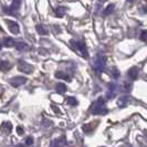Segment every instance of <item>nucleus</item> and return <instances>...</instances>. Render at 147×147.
<instances>
[{
	"label": "nucleus",
	"mask_w": 147,
	"mask_h": 147,
	"mask_svg": "<svg viewBox=\"0 0 147 147\" xmlns=\"http://www.w3.org/2000/svg\"><path fill=\"white\" fill-rule=\"evenodd\" d=\"M90 111H91L92 114H106V113H107V110L104 109L103 98H98L96 102H94V103L92 104Z\"/></svg>",
	"instance_id": "1"
},
{
	"label": "nucleus",
	"mask_w": 147,
	"mask_h": 147,
	"mask_svg": "<svg viewBox=\"0 0 147 147\" xmlns=\"http://www.w3.org/2000/svg\"><path fill=\"white\" fill-rule=\"evenodd\" d=\"M18 70H19L20 72H23V73H26V74H29V73H32V71H33V66L30 65L29 63H27L26 61L20 60V61L18 62Z\"/></svg>",
	"instance_id": "2"
},
{
	"label": "nucleus",
	"mask_w": 147,
	"mask_h": 147,
	"mask_svg": "<svg viewBox=\"0 0 147 147\" xmlns=\"http://www.w3.org/2000/svg\"><path fill=\"white\" fill-rule=\"evenodd\" d=\"M71 44L73 45L78 51L81 52L82 55L88 57V49H86V45H85L84 42H82V41H74V40H72V41H71Z\"/></svg>",
	"instance_id": "3"
},
{
	"label": "nucleus",
	"mask_w": 147,
	"mask_h": 147,
	"mask_svg": "<svg viewBox=\"0 0 147 147\" xmlns=\"http://www.w3.org/2000/svg\"><path fill=\"white\" fill-rule=\"evenodd\" d=\"M9 83L13 88H19V86H21V85L27 83V78H24V76H15L13 79H11L9 81Z\"/></svg>",
	"instance_id": "4"
},
{
	"label": "nucleus",
	"mask_w": 147,
	"mask_h": 147,
	"mask_svg": "<svg viewBox=\"0 0 147 147\" xmlns=\"http://www.w3.org/2000/svg\"><path fill=\"white\" fill-rule=\"evenodd\" d=\"M8 27H9V30L10 32H12L13 34H18L20 32V28H19V24L15 21H10V20H7Z\"/></svg>",
	"instance_id": "5"
},
{
	"label": "nucleus",
	"mask_w": 147,
	"mask_h": 147,
	"mask_svg": "<svg viewBox=\"0 0 147 147\" xmlns=\"http://www.w3.org/2000/svg\"><path fill=\"white\" fill-rule=\"evenodd\" d=\"M1 132L2 134H5V135H9L11 131H12V124L10 123V122H3L2 124H1Z\"/></svg>",
	"instance_id": "6"
},
{
	"label": "nucleus",
	"mask_w": 147,
	"mask_h": 147,
	"mask_svg": "<svg viewBox=\"0 0 147 147\" xmlns=\"http://www.w3.org/2000/svg\"><path fill=\"white\" fill-rule=\"evenodd\" d=\"M94 65H95V70H102L105 65V58L103 57H97V59L94 62Z\"/></svg>",
	"instance_id": "7"
},
{
	"label": "nucleus",
	"mask_w": 147,
	"mask_h": 147,
	"mask_svg": "<svg viewBox=\"0 0 147 147\" xmlns=\"http://www.w3.org/2000/svg\"><path fill=\"white\" fill-rule=\"evenodd\" d=\"M15 45H16V49L20 52H24L29 50V45L26 43V42H23V41H19V42H17Z\"/></svg>",
	"instance_id": "8"
},
{
	"label": "nucleus",
	"mask_w": 147,
	"mask_h": 147,
	"mask_svg": "<svg viewBox=\"0 0 147 147\" xmlns=\"http://www.w3.org/2000/svg\"><path fill=\"white\" fill-rule=\"evenodd\" d=\"M11 69V63L8 62V61H3V60H0V71H3V72H7Z\"/></svg>",
	"instance_id": "9"
},
{
	"label": "nucleus",
	"mask_w": 147,
	"mask_h": 147,
	"mask_svg": "<svg viewBox=\"0 0 147 147\" xmlns=\"http://www.w3.org/2000/svg\"><path fill=\"white\" fill-rule=\"evenodd\" d=\"M36 30H37V32L39 34H41V36H45V34H48V29H47V27L43 26V24H39L36 27Z\"/></svg>",
	"instance_id": "10"
},
{
	"label": "nucleus",
	"mask_w": 147,
	"mask_h": 147,
	"mask_svg": "<svg viewBox=\"0 0 147 147\" xmlns=\"http://www.w3.org/2000/svg\"><path fill=\"white\" fill-rule=\"evenodd\" d=\"M55 90H57V92L60 93V94H63V93H65L67 88H66L65 84H63V83H58L57 85H55Z\"/></svg>",
	"instance_id": "11"
},
{
	"label": "nucleus",
	"mask_w": 147,
	"mask_h": 147,
	"mask_svg": "<svg viewBox=\"0 0 147 147\" xmlns=\"http://www.w3.org/2000/svg\"><path fill=\"white\" fill-rule=\"evenodd\" d=\"M128 76H129L132 80L137 79V76H138V69H136V67H132V69L128 71Z\"/></svg>",
	"instance_id": "12"
},
{
	"label": "nucleus",
	"mask_w": 147,
	"mask_h": 147,
	"mask_svg": "<svg viewBox=\"0 0 147 147\" xmlns=\"http://www.w3.org/2000/svg\"><path fill=\"white\" fill-rule=\"evenodd\" d=\"M20 6H21V0H13L11 6H10V9L12 11H16V10H18L20 8Z\"/></svg>",
	"instance_id": "13"
},
{
	"label": "nucleus",
	"mask_w": 147,
	"mask_h": 147,
	"mask_svg": "<svg viewBox=\"0 0 147 147\" xmlns=\"http://www.w3.org/2000/svg\"><path fill=\"white\" fill-rule=\"evenodd\" d=\"M15 40L12 39V38L8 37V38H5V40H3V45L5 47H12V45H15Z\"/></svg>",
	"instance_id": "14"
},
{
	"label": "nucleus",
	"mask_w": 147,
	"mask_h": 147,
	"mask_svg": "<svg viewBox=\"0 0 147 147\" xmlns=\"http://www.w3.org/2000/svg\"><path fill=\"white\" fill-rule=\"evenodd\" d=\"M66 145V142L64 138H59V140H54L52 143V146H65Z\"/></svg>",
	"instance_id": "15"
},
{
	"label": "nucleus",
	"mask_w": 147,
	"mask_h": 147,
	"mask_svg": "<svg viewBox=\"0 0 147 147\" xmlns=\"http://www.w3.org/2000/svg\"><path fill=\"white\" fill-rule=\"evenodd\" d=\"M55 76L57 78H59V79H62V80H66V81H71V79L69 78V75H66L65 73H63V72H61V71H59V72H55Z\"/></svg>",
	"instance_id": "16"
},
{
	"label": "nucleus",
	"mask_w": 147,
	"mask_h": 147,
	"mask_svg": "<svg viewBox=\"0 0 147 147\" xmlns=\"http://www.w3.org/2000/svg\"><path fill=\"white\" fill-rule=\"evenodd\" d=\"M65 12H66V8L62 7V6H61V7H58L57 8V10H55V13H57L58 17H63Z\"/></svg>",
	"instance_id": "17"
},
{
	"label": "nucleus",
	"mask_w": 147,
	"mask_h": 147,
	"mask_svg": "<svg viewBox=\"0 0 147 147\" xmlns=\"http://www.w3.org/2000/svg\"><path fill=\"white\" fill-rule=\"evenodd\" d=\"M66 103L69 104V105H76V104H78V101H76L74 97H71V96H70V97L66 98Z\"/></svg>",
	"instance_id": "18"
},
{
	"label": "nucleus",
	"mask_w": 147,
	"mask_h": 147,
	"mask_svg": "<svg viewBox=\"0 0 147 147\" xmlns=\"http://www.w3.org/2000/svg\"><path fill=\"white\" fill-rule=\"evenodd\" d=\"M83 131L85 133H91V131H93V127H92V125H90V124H86V125H83Z\"/></svg>",
	"instance_id": "19"
},
{
	"label": "nucleus",
	"mask_w": 147,
	"mask_h": 147,
	"mask_svg": "<svg viewBox=\"0 0 147 147\" xmlns=\"http://www.w3.org/2000/svg\"><path fill=\"white\" fill-rule=\"evenodd\" d=\"M113 10H114V5H110L109 7L106 8V10L104 11V15H109V13H111Z\"/></svg>",
	"instance_id": "20"
},
{
	"label": "nucleus",
	"mask_w": 147,
	"mask_h": 147,
	"mask_svg": "<svg viewBox=\"0 0 147 147\" xmlns=\"http://www.w3.org/2000/svg\"><path fill=\"white\" fill-rule=\"evenodd\" d=\"M51 125H52V123L50 119H43V122H42V126H43V127H50Z\"/></svg>",
	"instance_id": "21"
},
{
	"label": "nucleus",
	"mask_w": 147,
	"mask_h": 147,
	"mask_svg": "<svg viewBox=\"0 0 147 147\" xmlns=\"http://www.w3.org/2000/svg\"><path fill=\"white\" fill-rule=\"evenodd\" d=\"M140 39H142L143 41H146L147 40V30L142 31V33H140Z\"/></svg>",
	"instance_id": "22"
},
{
	"label": "nucleus",
	"mask_w": 147,
	"mask_h": 147,
	"mask_svg": "<svg viewBox=\"0 0 147 147\" xmlns=\"http://www.w3.org/2000/svg\"><path fill=\"white\" fill-rule=\"evenodd\" d=\"M32 144H33V138H32L31 136L27 137V138H26V145L30 146V145H32Z\"/></svg>",
	"instance_id": "23"
},
{
	"label": "nucleus",
	"mask_w": 147,
	"mask_h": 147,
	"mask_svg": "<svg viewBox=\"0 0 147 147\" xmlns=\"http://www.w3.org/2000/svg\"><path fill=\"white\" fill-rule=\"evenodd\" d=\"M17 133H18L19 135H23V133H24V131H23V127H21V126H18V127H17Z\"/></svg>",
	"instance_id": "24"
},
{
	"label": "nucleus",
	"mask_w": 147,
	"mask_h": 147,
	"mask_svg": "<svg viewBox=\"0 0 147 147\" xmlns=\"http://www.w3.org/2000/svg\"><path fill=\"white\" fill-rule=\"evenodd\" d=\"M52 109H53V110L55 111V112H58V113H60V110H59V109H57L55 106H53V105H52Z\"/></svg>",
	"instance_id": "25"
},
{
	"label": "nucleus",
	"mask_w": 147,
	"mask_h": 147,
	"mask_svg": "<svg viewBox=\"0 0 147 147\" xmlns=\"http://www.w3.org/2000/svg\"><path fill=\"white\" fill-rule=\"evenodd\" d=\"M1 48H2V44H1V42H0V50H1Z\"/></svg>",
	"instance_id": "26"
}]
</instances>
